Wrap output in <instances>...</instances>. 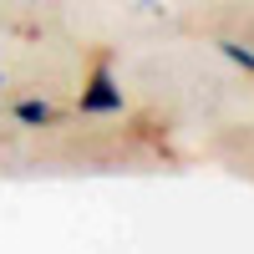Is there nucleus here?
Instances as JSON below:
<instances>
[{"instance_id": "1", "label": "nucleus", "mask_w": 254, "mask_h": 254, "mask_svg": "<svg viewBox=\"0 0 254 254\" xmlns=\"http://www.w3.org/2000/svg\"><path fill=\"white\" fill-rule=\"evenodd\" d=\"M76 112H81V117H122V112H127V97H122L117 71L107 66V61H97V66H92L87 87H81V97H76Z\"/></svg>"}, {"instance_id": "2", "label": "nucleus", "mask_w": 254, "mask_h": 254, "mask_svg": "<svg viewBox=\"0 0 254 254\" xmlns=\"http://www.w3.org/2000/svg\"><path fill=\"white\" fill-rule=\"evenodd\" d=\"M10 117H15L20 127H51V122H56V107H51L46 97H26V102H15V107H10Z\"/></svg>"}, {"instance_id": "3", "label": "nucleus", "mask_w": 254, "mask_h": 254, "mask_svg": "<svg viewBox=\"0 0 254 254\" xmlns=\"http://www.w3.org/2000/svg\"><path fill=\"white\" fill-rule=\"evenodd\" d=\"M219 56H229L239 71H249V76H254V51L244 46V41H219Z\"/></svg>"}, {"instance_id": "4", "label": "nucleus", "mask_w": 254, "mask_h": 254, "mask_svg": "<svg viewBox=\"0 0 254 254\" xmlns=\"http://www.w3.org/2000/svg\"><path fill=\"white\" fill-rule=\"evenodd\" d=\"M137 5H142V10H163V0H137Z\"/></svg>"}, {"instance_id": "5", "label": "nucleus", "mask_w": 254, "mask_h": 254, "mask_svg": "<svg viewBox=\"0 0 254 254\" xmlns=\"http://www.w3.org/2000/svg\"><path fill=\"white\" fill-rule=\"evenodd\" d=\"M0 87H5V71H0Z\"/></svg>"}]
</instances>
